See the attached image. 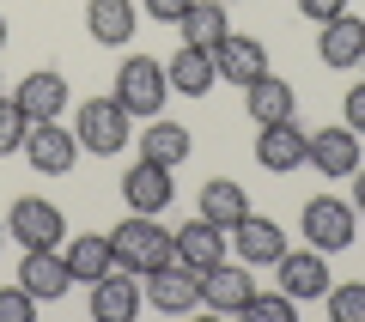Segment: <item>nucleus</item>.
<instances>
[{"label":"nucleus","instance_id":"obj_3","mask_svg":"<svg viewBox=\"0 0 365 322\" xmlns=\"http://www.w3.org/2000/svg\"><path fill=\"white\" fill-rule=\"evenodd\" d=\"M110 249H116V268H128V274H153V268H165V261H177L170 232L153 225V213H128V219L110 232Z\"/></svg>","mask_w":365,"mask_h":322},{"label":"nucleus","instance_id":"obj_26","mask_svg":"<svg viewBox=\"0 0 365 322\" xmlns=\"http://www.w3.org/2000/svg\"><path fill=\"white\" fill-rule=\"evenodd\" d=\"M177 31H182V43H195V49H213V43L232 31V19H225V0H195V6L177 19Z\"/></svg>","mask_w":365,"mask_h":322},{"label":"nucleus","instance_id":"obj_33","mask_svg":"<svg viewBox=\"0 0 365 322\" xmlns=\"http://www.w3.org/2000/svg\"><path fill=\"white\" fill-rule=\"evenodd\" d=\"M299 13H304V19H317V25H323V19L347 13V0H299Z\"/></svg>","mask_w":365,"mask_h":322},{"label":"nucleus","instance_id":"obj_5","mask_svg":"<svg viewBox=\"0 0 365 322\" xmlns=\"http://www.w3.org/2000/svg\"><path fill=\"white\" fill-rule=\"evenodd\" d=\"M6 237H13L19 249H61L67 213L55 201H43V194H19L13 213H6Z\"/></svg>","mask_w":365,"mask_h":322},{"label":"nucleus","instance_id":"obj_16","mask_svg":"<svg viewBox=\"0 0 365 322\" xmlns=\"http://www.w3.org/2000/svg\"><path fill=\"white\" fill-rule=\"evenodd\" d=\"M13 103L25 110L31 122H61V110H67V79L55 73V67H37V73H25V79H19Z\"/></svg>","mask_w":365,"mask_h":322},{"label":"nucleus","instance_id":"obj_2","mask_svg":"<svg viewBox=\"0 0 365 322\" xmlns=\"http://www.w3.org/2000/svg\"><path fill=\"white\" fill-rule=\"evenodd\" d=\"M165 98H170V73H165V61H153V55H128V61L116 67V103L128 110L134 122L165 116Z\"/></svg>","mask_w":365,"mask_h":322},{"label":"nucleus","instance_id":"obj_36","mask_svg":"<svg viewBox=\"0 0 365 322\" xmlns=\"http://www.w3.org/2000/svg\"><path fill=\"white\" fill-rule=\"evenodd\" d=\"M0 244H6V219H0Z\"/></svg>","mask_w":365,"mask_h":322},{"label":"nucleus","instance_id":"obj_32","mask_svg":"<svg viewBox=\"0 0 365 322\" xmlns=\"http://www.w3.org/2000/svg\"><path fill=\"white\" fill-rule=\"evenodd\" d=\"M189 6H195V0H146V19H158V25H177Z\"/></svg>","mask_w":365,"mask_h":322},{"label":"nucleus","instance_id":"obj_23","mask_svg":"<svg viewBox=\"0 0 365 322\" xmlns=\"http://www.w3.org/2000/svg\"><path fill=\"white\" fill-rule=\"evenodd\" d=\"M250 213H256V207H250L244 182H232V177H213V182H201V219H213L220 232H237V225H244Z\"/></svg>","mask_w":365,"mask_h":322},{"label":"nucleus","instance_id":"obj_7","mask_svg":"<svg viewBox=\"0 0 365 322\" xmlns=\"http://www.w3.org/2000/svg\"><path fill=\"white\" fill-rule=\"evenodd\" d=\"M140 298L153 310H165V316H182V310H195L201 304V274L195 268H182V261H165V268H153V274H140Z\"/></svg>","mask_w":365,"mask_h":322},{"label":"nucleus","instance_id":"obj_22","mask_svg":"<svg viewBox=\"0 0 365 322\" xmlns=\"http://www.w3.org/2000/svg\"><path fill=\"white\" fill-rule=\"evenodd\" d=\"M189 152H195V134L182 128V122H170V116H153V122L140 128V158H153V165L177 170Z\"/></svg>","mask_w":365,"mask_h":322},{"label":"nucleus","instance_id":"obj_8","mask_svg":"<svg viewBox=\"0 0 365 322\" xmlns=\"http://www.w3.org/2000/svg\"><path fill=\"white\" fill-rule=\"evenodd\" d=\"M25 158H31V170H37V177H67V170L79 165V134L61 128V122H31Z\"/></svg>","mask_w":365,"mask_h":322},{"label":"nucleus","instance_id":"obj_6","mask_svg":"<svg viewBox=\"0 0 365 322\" xmlns=\"http://www.w3.org/2000/svg\"><path fill=\"white\" fill-rule=\"evenodd\" d=\"M250 292H256V274H250V261H213V268H201V304L220 310V316H244Z\"/></svg>","mask_w":365,"mask_h":322},{"label":"nucleus","instance_id":"obj_17","mask_svg":"<svg viewBox=\"0 0 365 322\" xmlns=\"http://www.w3.org/2000/svg\"><path fill=\"white\" fill-rule=\"evenodd\" d=\"M311 165L323 170V177H353V170L365 165L359 134H353L347 122H335V128H317V134H311Z\"/></svg>","mask_w":365,"mask_h":322},{"label":"nucleus","instance_id":"obj_12","mask_svg":"<svg viewBox=\"0 0 365 322\" xmlns=\"http://www.w3.org/2000/svg\"><path fill=\"white\" fill-rule=\"evenodd\" d=\"M317 61L335 67V73L359 67V61H365V19H353V13L323 19V31H317Z\"/></svg>","mask_w":365,"mask_h":322},{"label":"nucleus","instance_id":"obj_24","mask_svg":"<svg viewBox=\"0 0 365 322\" xmlns=\"http://www.w3.org/2000/svg\"><path fill=\"white\" fill-rule=\"evenodd\" d=\"M134 25H140V6L134 0H91L86 6V31H91V43H128L134 37Z\"/></svg>","mask_w":365,"mask_h":322},{"label":"nucleus","instance_id":"obj_19","mask_svg":"<svg viewBox=\"0 0 365 322\" xmlns=\"http://www.w3.org/2000/svg\"><path fill=\"white\" fill-rule=\"evenodd\" d=\"M232 244H237V261H250V268H274V261L287 256V225L250 213V219L232 232Z\"/></svg>","mask_w":365,"mask_h":322},{"label":"nucleus","instance_id":"obj_29","mask_svg":"<svg viewBox=\"0 0 365 322\" xmlns=\"http://www.w3.org/2000/svg\"><path fill=\"white\" fill-rule=\"evenodd\" d=\"M323 304L335 322H365V286H329Z\"/></svg>","mask_w":365,"mask_h":322},{"label":"nucleus","instance_id":"obj_28","mask_svg":"<svg viewBox=\"0 0 365 322\" xmlns=\"http://www.w3.org/2000/svg\"><path fill=\"white\" fill-rule=\"evenodd\" d=\"M25 134H31V116L19 110L13 98H0V158L25 152Z\"/></svg>","mask_w":365,"mask_h":322},{"label":"nucleus","instance_id":"obj_37","mask_svg":"<svg viewBox=\"0 0 365 322\" xmlns=\"http://www.w3.org/2000/svg\"><path fill=\"white\" fill-rule=\"evenodd\" d=\"M225 6H232V0H225Z\"/></svg>","mask_w":365,"mask_h":322},{"label":"nucleus","instance_id":"obj_14","mask_svg":"<svg viewBox=\"0 0 365 322\" xmlns=\"http://www.w3.org/2000/svg\"><path fill=\"white\" fill-rule=\"evenodd\" d=\"M280 268V292L287 298H299V304H311V298H323L329 286V261H323V249H287V256L274 261Z\"/></svg>","mask_w":365,"mask_h":322},{"label":"nucleus","instance_id":"obj_31","mask_svg":"<svg viewBox=\"0 0 365 322\" xmlns=\"http://www.w3.org/2000/svg\"><path fill=\"white\" fill-rule=\"evenodd\" d=\"M341 122H347L353 134H365V79L347 91V103H341Z\"/></svg>","mask_w":365,"mask_h":322},{"label":"nucleus","instance_id":"obj_1","mask_svg":"<svg viewBox=\"0 0 365 322\" xmlns=\"http://www.w3.org/2000/svg\"><path fill=\"white\" fill-rule=\"evenodd\" d=\"M73 134H79V152L91 158H116L122 146L134 140V116L122 110L116 98H86L73 110Z\"/></svg>","mask_w":365,"mask_h":322},{"label":"nucleus","instance_id":"obj_38","mask_svg":"<svg viewBox=\"0 0 365 322\" xmlns=\"http://www.w3.org/2000/svg\"><path fill=\"white\" fill-rule=\"evenodd\" d=\"M359 67H365V61H359Z\"/></svg>","mask_w":365,"mask_h":322},{"label":"nucleus","instance_id":"obj_21","mask_svg":"<svg viewBox=\"0 0 365 322\" xmlns=\"http://www.w3.org/2000/svg\"><path fill=\"white\" fill-rule=\"evenodd\" d=\"M165 73H170V91H182V98H207V91L220 85L213 49H195V43H182V49L165 61Z\"/></svg>","mask_w":365,"mask_h":322},{"label":"nucleus","instance_id":"obj_9","mask_svg":"<svg viewBox=\"0 0 365 322\" xmlns=\"http://www.w3.org/2000/svg\"><path fill=\"white\" fill-rule=\"evenodd\" d=\"M256 165L274 170V177H292L299 165H311V134L299 128V116L292 122H268V128L256 134Z\"/></svg>","mask_w":365,"mask_h":322},{"label":"nucleus","instance_id":"obj_30","mask_svg":"<svg viewBox=\"0 0 365 322\" xmlns=\"http://www.w3.org/2000/svg\"><path fill=\"white\" fill-rule=\"evenodd\" d=\"M37 316V298L25 286H0V322H31Z\"/></svg>","mask_w":365,"mask_h":322},{"label":"nucleus","instance_id":"obj_34","mask_svg":"<svg viewBox=\"0 0 365 322\" xmlns=\"http://www.w3.org/2000/svg\"><path fill=\"white\" fill-rule=\"evenodd\" d=\"M353 213H365V165L353 170Z\"/></svg>","mask_w":365,"mask_h":322},{"label":"nucleus","instance_id":"obj_25","mask_svg":"<svg viewBox=\"0 0 365 322\" xmlns=\"http://www.w3.org/2000/svg\"><path fill=\"white\" fill-rule=\"evenodd\" d=\"M61 256H67V268H73V286H98L110 268H116V249H110V237H98V232L73 237Z\"/></svg>","mask_w":365,"mask_h":322},{"label":"nucleus","instance_id":"obj_35","mask_svg":"<svg viewBox=\"0 0 365 322\" xmlns=\"http://www.w3.org/2000/svg\"><path fill=\"white\" fill-rule=\"evenodd\" d=\"M0 49H6V19H0Z\"/></svg>","mask_w":365,"mask_h":322},{"label":"nucleus","instance_id":"obj_10","mask_svg":"<svg viewBox=\"0 0 365 322\" xmlns=\"http://www.w3.org/2000/svg\"><path fill=\"white\" fill-rule=\"evenodd\" d=\"M19 286H25L37 304H61V298L73 292V268H67L61 249H25V261H19Z\"/></svg>","mask_w":365,"mask_h":322},{"label":"nucleus","instance_id":"obj_11","mask_svg":"<svg viewBox=\"0 0 365 322\" xmlns=\"http://www.w3.org/2000/svg\"><path fill=\"white\" fill-rule=\"evenodd\" d=\"M170 194H177V182H170L165 165H153V158H134L128 170H122V201H128V213H165Z\"/></svg>","mask_w":365,"mask_h":322},{"label":"nucleus","instance_id":"obj_13","mask_svg":"<svg viewBox=\"0 0 365 322\" xmlns=\"http://www.w3.org/2000/svg\"><path fill=\"white\" fill-rule=\"evenodd\" d=\"M134 316H140V274L110 268L91 286V322H134Z\"/></svg>","mask_w":365,"mask_h":322},{"label":"nucleus","instance_id":"obj_27","mask_svg":"<svg viewBox=\"0 0 365 322\" xmlns=\"http://www.w3.org/2000/svg\"><path fill=\"white\" fill-rule=\"evenodd\" d=\"M244 316H256V322H299V298H287V292H250Z\"/></svg>","mask_w":365,"mask_h":322},{"label":"nucleus","instance_id":"obj_4","mask_svg":"<svg viewBox=\"0 0 365 322\" xmlns=\"http://www.w3.org/2000/svg\"><path fill=\"white\" fill-rule=\"evenodd\" d=\"M359 213H353V201H341V194H317V201H304L299 213V232L311 249H323V256H335V249H353V237H359Z\"/></svg>","mask_w":365,"mask_h":322},{"label":"nucleus","instance_id":"obj_20","mask_svg":"<svg viewBox=\"0 0 365 322\" xmlns=\"http://www.w3.org/2000/svg\"><path fill=\"white\" fill-rule=\"evenodd\" d=\"M225 237L232 232H220V225L213 219H189V225H177V232H170V249H177V261L182 268H213V261L225 256Z\"/></svg>","mask_w":365,"mask_h":322},{"label":"nucleus","instance_id":"obj_15","mask_svg":"<svg viewBox=\"0 0 365 322\" xmlns=\"http://www.w3.org/2000/svg\"><path fill=\"white\" fill-rule=\"evenodd\" d=\"M213 67H220V79H232V85L244 91L250 79L268 73V49H262L256 37H244V31H225V37L213 43Z\"/></svg>","mask_w":365,"mask_h":322},{"label":"nucleus","instance_id":"obj_18","mask_svg":"<svg viewBox=\"0 0 365 322\" xmlns=\"http://www.w3.org/2000/svg\"><path fill=\"white\" fill-rule=\"evenodd\" d=\"M244 110H250V122H256V128H268V122H292V116H299L292 79H274V73L250 79V85H244Z\"/></svg>","mask_w":365,"mask_h":322}]
</instances>
